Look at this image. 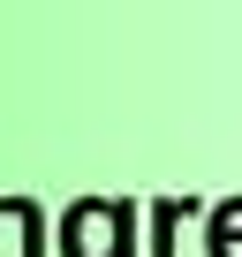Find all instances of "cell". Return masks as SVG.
Returning a JSON list of instances; mask_svg holds the SVG:
<instances>
[{
    "label": "cell",
    "instance_id": "obj_1",
    "mask_svg": "<svg viewBox=\"0 0 242 257\" xmlns=\"http://www.w3.org/2000/svg\"><path fill=\"white\" fill-rule=\"evenodd\" d=\"M61 249H68V257H129V204L83 197V204L61 219Z\"/></svg>",
    "mask_w": 242,
    "mask_h": 257
},
{
    "label": "cell",
    "instance_id": "obj_2",
    "mask_svg": "<svg viewBox=\"0 0 242 257\" xmlns=\"http://www.w3.org/2000/svg\"><path fill=\"white\" fill-rule=\"evenodd\" d=\"M212 257H242V204L212 212Z\"/></svg>",
    "mask_w": 242,
    "mask_h": 257
}]
</instances>
